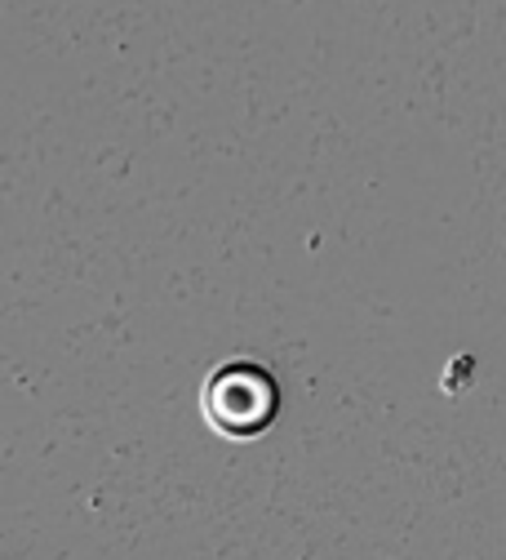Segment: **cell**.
<instances>
[{"instance_id":"1","label":"cell","mask_w":506,"mask_h":560,"mask_svg":"<svg viewBox=\"0 0 506 560\" xmlns=\"http://www.w3.org/2000/svg\"><path fill=\"white\" fill-rule=\"evenodd\" d=\"M280 409L275 378L262 365L232 361L204 383V418L223 436H258Z\"/></svg>"}]
</instances>
